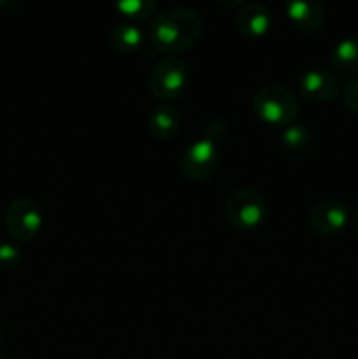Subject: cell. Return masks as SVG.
I'll use <instances>...</instances> for the list:
<instances>
[{
    "label": "cell",
    "mask_w": 358,
    "mask_h": 359,
    "mask_svg": "<svg viewBox=\"0 0 358 359\" xmlns=\"http://www.w3.org/2000/svg\"><path fill=\"white\" fill-rule=\"evenodd\" d=\"M202 28V18L197 11L188 7H174L153 18L147 35L157 51L175 56L199 41Z\"/></svg>",
    "instance_id": "6da1fadb"
},
{
    "label": "cell",
    "mask_w": 358,
    "mask_h": 359,
    "mask_svg": "<svg viewBox=\"0 0 358 359\" xmlns=\"http://www.w3.org/2000/svg\"><path fill=\"white\" fill-rule=\"evenodd\" d=\"M253 109L260 121L269 126H291L298 116L297 100L281 84L260 88L253 100Z\"/></svg>",
    "instance_id": "7a4b0ae2"
},
{
    "label": "cell",
    "mask_w": 358,
    "mask_h": 359,
    "mask_svg": "<svg viewBox=\"0 0 358 359\" xmlns=\"http://www.w3.org/2000/svg\"><path fill=\"white\" fill-rule=\"evenodd\" d=\"M227 219L239 230H253L265 221L267 202L255 189H237L225 203Z\"/></svg>",
    "instance_id": "3957f363"
},
{
    "label": "cell",
    "mask_w": 358,
    "mask_h": 359,
    "mask_svg": "<svg viewBox=\"0 0 358 359\" xmlns=\"http://www.w3.org/2000/svg\"><path fill=\"white\" fill-rule=\"evenodd\" d=\"M220 154H218L216 137L204 135L190 144L181 158V170L192 181H204L216 172Z\"/></svg>",
    "instance_id": "277c9868"
},
{
    "label": "cell",
    "mask_w": 358,
    "mask_h": 359,
    "mask_svg": "<svg viewBox=\"0 0 358 359\" xmlns=\"http://www.w3.org/2000/svg\"><path fill=\"white\" fill-rule=\"evenodd\" d=\"M188 81V70L179 56H165L154 65L150 76V88L158 98L174 100L183 95Z\"/></svg>",
    "instance_id": "5b68a950"
},
{
    "label": "cell",
    "mask_w": 358,
    "mask_h": 359,
    "mask_svg": "<svg viewBox=\"0 0 358 359\" xmlns=\"http://www.w3.org/2000/svg\"><path fill=\"white\" fill-rule=\"evenodd\" d=\"M7 231L16 241H32L37 237L42 226L41 210L34 202L27 198L14 200L6 212Z\"/></svg>",
    "instance_id": "8992f818"
},
{
    "label": "cell",
    "mask_w": 358,
    "mask_h": 359,
    "mask_svg": "<svg viewBox=\"0 0 358 359\" xmlns=\"http://www.w3.org/2000/svg\"><path fill=\"white\" fill-rule=\"evenodd\" d=\"M350 210L336 200H325L311 210V226L316 233L333 237L350 223Z\"/></svg>",
    "instance_id": "52a82bcc"
},
{
    "label": "cell",
    "mask_w": 358,
    "mask_h": 359,
    "mask_svg": "<svg viewBox=\"0 0 358 359\" xmlns=\"http://www.w3.org/2000/svg\"><path fill=\"white\" fill-rule=\"evenodd\" d=\"M339 81L326 70L312 69L302 76L298 91L304 98L312 102H330L339 95Z\"/></svg>",
    "instance_id": "ba28073f"
},
{
    "label": "cell",
    "mask_w": 358,
    "mask_h": 359,
    "mask_svg": "<svg viewBox=\"0 0 358 359\" xmlns=\"http://www.w3.org/2000/svg\"><path fill=\"white\" fill-rule=\"evenodd\" d=\"M286 16L298 30L316 32L325 23V11L318 0H286Z\"/></svg>",
    "instance_id": "9c48e42d"
},
{
    "label": "cell",
    "mask_w": 358,
    "mask_h": 359,
    "mask_svg": "<svg viewBox=\"0 0 358 359\" xmlns=\"http://www.w3.org/2000/svg\"><path fill=\"white\" fill-rule=\"evenodd\" d=\"M270 25H272L270 11L258 2L242 6L235 16V28L242 35L251 39L263 37L270 30Z\"/></svg>",
    "instance_id": "30bf717a"
},
{
    "label": "cell",
    "mask_w": 358,
    "mask_h": 359,
    "mask_svg": "<svg viewBox=\"0 0 358 359\" xmlns=\"http://www.w3.org/2000/svg\"><path fill=\"white\" fill-rule=\"evenodd\" d=\"M330 63L337 76H358V37H346L333 48Z\"/></svg>",
    "instance_id": "8fae6325"
},
{
    "label": "cell",
    "mask_w": 358,
    "mask_h": 359,
    "mask_svg": "<svg viewBox=\"0 0 358 359\" xmlns=\"http://www.w3.org/2000/svg\"><path fill=\"white\" fill-rule=\"evenodd\" d=\"M142 41L144 35L140 28L135 23H130V21L118 23L109 32V44H111V48L114 51L123 53V55L135 53L142 46Z\"/></svg>",
    "instance_id": "7c38bea8"
},
{
    "label": "cell",
    "mask_w": 358,
    "mask_h": 359,
    "mask_svg": "<svg viewBox=\"0 0 358 359\" xmlns=\"http://www.w3.org/2000/svg\"><path fill=\"white\" fill-rule=\"evenodd\" d=\"M179 114L171 105H161L151 112L150 132L154 139L168 140L179 130Z\"/></svg>",
    "instance_id": "4fadbf2b"
},
{
    "label": "cell",
    "mask_w": 358,
    "mask_h": 359,
    "mask_svg": "<svg viewBox=\"0 0 358 359\" xmlns=\"http://www.w3.org/2000/svg\"><path fill=\"white\" fill-rule=\"evenodd\" d=\"M158 0H116V9L130 23L150 20L157 9Z\"/></svg>",
    "instance_id": "5bb4252c"
},
{
    "label": "cell",
    "mask_w": 358,
    "mask_h": 359,
    "mask_svg": "<svg viewBox=\"0 0 358 359\" xmlns=\"http://www.w3.org/2000/svg\"><path fill=\"white\" fill-rule=\"evenodd\" d=\"M283 140H284V146H286L288 149L298 153V151H304L305 147L309 146L311 137H309V132L304 128V126L291 125L288 126L286 132H284Z\"/></svg>",
    "instance_id": "9a60e30c"
},
{
    "label": "cell",
    "mask_w": 358,
    "mask_h": 359,
    "mask_svg": "<svg viewBox=\"0 0 358 359\" xmlns=\"http://www.w3.org/2000/svg\"><path fill=\"white\" fill-rule=\"evenodd\" d=\"M21 255L20 249L13 244L0 245V266L2 269H14L20 263Z\"/></svg>",
    "instance_id": "2e32d148"
},
{
    "label": "cell",
    "mask_w": 358,
    "mask_h": 359,
    "mask_svg": "<svg viewBox=\"0 0 358 359\" xmlns=\"http://www.w3.org/2000/svg\"><path fill=\"white\" fill-rule=\"evenodd\" d=\"M343 100L347 109L358 112V77L347 83V86L343 91Z\"/></svg>",
    "instance_id": "e0dca14e"
},
{
    "label": "cell",
    "mask_w": 358,
    "mask_h": 359,
    "mask_svg": "<svg viewBox=\"0 0 358 359\" xmlns=\"http://www.w3.org/2000/svg\"><path fill=\"white\" fill-rule=\"evenodd\" d=\"M218 2H220L221 6L232 7V9H234V7H241L246 0H218Z\"/></svg>",
    "instance_id": "ac0fdd59"
},
{
    "label": "cell",
    "mask_w": 358,
    "mask_h": 359,
    "mask_svg": "<svg viewBox=\"0 0 358 359\" xmlns=\"http://www.w3.org/2000/svg\"><path fill=\"white\" fill-rule=\"evenodd\" d=\"M351 223H353L354 230L358 231V209L354 210V212H353V216H351Z\"/></svg>",
    "instance_id": "d6986e66"
},
{
    "label": "cell",
    "mask_w": 358,
    "mask_h": 359,
    "mask_svg": "<svg viewBox=\"0 0 358 359\" xmlns=\"http://www.w3.org/2000/svg\"><path fill=\"white\" fill-rule=\"evenodd\" d=\"M7 2H11V0H0V6H6Z\"/></svg>",
    "instance_id": "ffe728a7"
},
{
    "label": "cell",
    "mask_w": 358,
    "mask_h": 359,
    "mask_svg": "<svg viewBox=\"0 0 358 359\" xmlns=\"http://www.w3.org/2000/svg\"><path fill=\"white\" fill-rule=\"evenodd\" d=\"M0 359H6V358H4V356H2V354H0Z\"/></svg>",
    "instance_id": "44dd1931"
}]
</instances>
